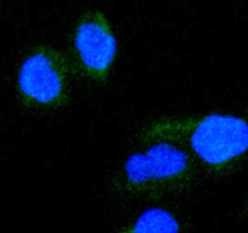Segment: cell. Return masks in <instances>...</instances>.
I'll list each match as a JSON object with an SVG mask.
<instances>
[{
	"instance_id": "6da1fadb",
	"label": "cell",
	"mask_w": 248,
	"mask_h": 233,
	"mask_svg": "<svg viewBox=\"0 0 248 233\" xmlns=\"http://www.w3.org/2000/svg\"><path fill=\"white\" fill-rule=\"evenodd\" d=\"M136 142L173 143L199 167L213 176H223L248 152V123L225 114L164 116L145 124L136 135Z\"/></svg>"
},
{
	"instance_id": "7a4b0ae2",
	"label": "cell",
	"mask_w": 248,
	"mask_h": 233,
	"mask_svg": "<svg viewBox=\"0 0 248 233\" xmlns=\"http://www.w3.org/2000/svg\"><path fill=\"white\" fill-rule=\"evenodd\" d=\"M199 166L178 146L154 142L128 155L110 183L111 196L124 203H159L190 192Z\"/></svg>"
},
{
	"instance_id": "3957f363",
	"label": "cell",
	"mask_w": 248,
	"mask_h": 233,
	"mask_svg": "<svg viewBox=\"0 0 248 233\" xmlns=\"http://www.w3.org/2000/svg\"><path fill=\"white\" fill-rule=\"evenodd\" d=\"M69 65L61 51L38 45L22 61L17 73V91L22 104L36 111H55L69 96Z\"/></svg>"
},
{
	"instance_id": "277c9868",
	"label": "cell",
	"mask_w": 248,
	"mask_h": 233,
	"mask_svg": "<svg viewBox=\"0 0 248 233\" xmlns=\"http://www.w3.org/2000/svg\"><path fill=\"white\" fill-rule=\"evenodd\" d=\"M73 44L82 72L96 84L107 80L118 52L110 22L101 11L85 14L75 26Z\"/></svg>"
},
{
	"instance_id": "5b68a950",
	"label": "cell",
	"mask_w": 248,
	"mask_h": 233,
	"mask_svg": "<svg viewBox=\"0 0 248 233\" xmlns=\"http://www.w3.org/2000/svg\"><path fill=\"white\" fill-rule=\"evenodd\" d=\"M114 233H186V230L177 213L165 206H152L124 223Z\"/></svg>"
},
{
	"instance_id": "8992f818",
	"label": "cell",
	"mask_w": 248,
	"mask_h": 233,
	"mask_svg": "<svg viewBox=\"0 0 248 233\" xmlns=\"http://www.w3.org/2000/svg\"><path fill=\"white\" fill-rule=\"evenodd\" d=\"M241 215L244 216V217H248V197L246 199V201H245V205H244V210H242Z\"/></svg>"
}]
</instances>
